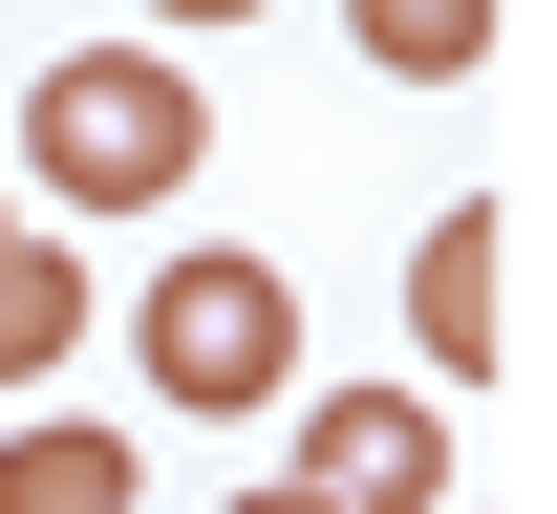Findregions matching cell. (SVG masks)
<instances>
[{
    "mask_svg": "<svg viewBox=\"0 0 557 514\" xmlns=\"http://www.w3.org/2000/svg\"><path fill=\"white\" fill-rule=\"evenodd\" d=\"M22 172H44L65 215H150V193L214 172V108H194L172 43H65V65L22 86Z\"/></svg>",
    "mask_w": 557,
    "mask_h": 514,
    "instance_id": "cell-1",
    "label": "cell"
},
{
    "mask_svg": "<svg viewBox=\"0 0 557 514\" xmlns=\"http://www.w3.org/2000/svg\"><path fill=\"white\" fill-rule=\"evenodd\" d=\"M408 343H429L450 386L515 365V215H493V193H472V215H429V258H408Z\"/></svg>",
    "mask_w": 557,
    "mask_h": 514,
    "instance_id": "cell-4",
    "label": "cell"
},
{
    "mask_svg": "<svg viewBox=\"0 0 557 514\" xmlns=\"http://www.w3.org/2000/svg\"><path fill=\"white\" fill-rule=\"evenodd\" d=\"M493 22H515V0H344V43H364L386 86H472V65H493Z\"/></svg>",
    "mask_w": 557,
    "mask_h": 514,
    "instance_id": "cell-6",
    "label": "cell"
},
{
    "mask_svg": "<svg viewBox=\"0 0 557 514\" xmlns=\"http://www.w3.org/2000/svg\"><path fill=\"white\" fill-rule=\"evenodd\" d=\"M129 343H150V386H172V408H214V429H236V408H278V386H300V279H278V258H172V279L129 300Z\"/></svg>",
    "mask_w": 557,
    "mask_h": 514,
    "instance_id": "cell-2",
    "label": "cell"
},
{
    "mask_svg": "<svg viewBox=\"0 0 557 514\" xmlns=\"http://www.w3.org/2000/svg\"><path fill=\"white\" fill-rule=\"evenodd\" d=\"M236 514H300V493H236Z\"/></svg>",
    "mask_w": 557,
    "mask_h": 514,
    "instance_id": "cell-9",
    "label": "cell"
},
{
    "mask_svg": "<svg viewBox=\"0 0 557 514\" xmlns=\"http://www.w3.org/2000/svg\"><path fill=\"white\" fill-rule=\"evenodd\" d=\"M0 514H150L129 493V429H22L0 450Z\"/></svg>",
    "mask_w": 557,
    "mask_h": 514,
    "instance_id": "cell-7",
    "label": "cell"
},
{
    "mask_svg": "<svg viewBox=\"0 0 557 514\" xmlns=\"http://www.w3.org/2000/svg\"><path fill=\"white\" fill-rule=\"evenodd\" d=\"M65 343H86V258H65V236H22V215H0V386H44Z\"/></svg>",
    "mask_w": 557,
    "mask_h": 514,
    "instance_id": "cell-5",
    "label": "cell"
},
{
    "mask_svg": "<svg viewBox=\"0 0 557 514\" xmlns=\"http://www.w3.org/2000/svg\"><path fill=\"white\" fill-rule=\"evenodd\" d=\"M172 22H258V0H172Z\"/></svg>",
    "mask_w": 557,
    "mask_h": 514,
    "instance_id": "cell-8",
    "label": "cell"
},
{
    "mask_svg": "<svg viewBox=\"0 0 557 514\" xmlns=\"http://www.w3.org/2000/svg\"><path fill=\"white\" fill-rule=\"evenodd\" d=\"M300 514H450V429H429V386H344V408H300Z\"/></svg>",
    "mask_w": 557,
    "mask_h": 514,
    "instance_id": "cell-3",
    "label": "cell"
}]
</instances>
